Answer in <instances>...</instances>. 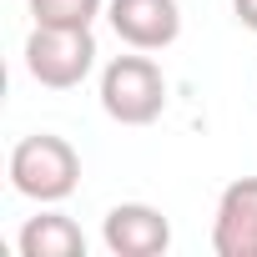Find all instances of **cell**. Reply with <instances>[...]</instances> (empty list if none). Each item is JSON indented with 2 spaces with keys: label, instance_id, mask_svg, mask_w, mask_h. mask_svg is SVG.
<instances>
[{
  "label": "cell",
  "instance_id": "cell-8",
  "mask_svg": "<svg viewBox=\"0 0 257 257\" xmlns=\"http://www.w3.org/2000/svg\"><path fill=\"white\" fill-rule=\"evenodd\" d=\"M36 26H71V31H91L96 16H106V0H26Z\"/></svg>",
  "mask_w": 257,
  "mask_h": 257
},
{
  "label": "cell",
  "instance_id": "cell-4",
  "mask_svg": "<svg viewBox=\"0 0 257 257\" xmlns=\"http://www.w3.org/2000/svg\"><path fill=\"white\" fill-rule=\"evenodd\" d=\"M101 242L111 257H162L172 247V222L152 202H116L101 217Z\"/></svg>",
  "mask_w": 257,
  "mask_h": 257
},
{
  "label": "cell",
  "instance_id": "cell-9",
  "mask_svg": "<svg viewBox=\"0 0 257 257\" xmlns=\"http://www.w3.org/2000/svg\"><path fill=\"white\" fill-rule=\"evenodd\" d=\"M232 16H237V21L257 36V0H232Z\"/></svg>",
  "mask_w": 257,
  "mask_h": 257
},
{
  "label": "cell",
  "instance_id": "cell-1",
  "mask_svg": "<svg viewBox=\"0 0 257 257\" xmlns=\"http://www.w3.org/2000/svg\"><path fill=\"white\" fill-rule=\"evenodd\" d=\"M11 187L41 207H56L81 187V152L56 132L21 137L11 147Z\"/></svg>",
  "mask_w": 257,
  "mask_h": 257
},
{
  "label": "cell",
  "instance_id": "cell-3",
  "mask_svg": "<svg viewBox=\"0 0 257 257\" xmlns=\"http://www.w3.org/2000/svg\"><path fill=\"white\" fill-rule=\"evenodd\" d=\"M96 36L71 26H31L26 36V71L51 91H76L96 71Z\"/></svg>",
  "mask_w": 257,
  "mask_h": 257
},
{
  "label": "cell",
  "instance_id": "cell-5",
  "mask_svg": "<svg viewBox=\"0 0 257 257\" xmlns=\"http://www.w3.org/2000/svg\"><path fill=\"white\" fill-rule=\"evenodd\" d=\"M106 21H111L116 41L132 51H167L182 36L177 0H106Z\"/></svg>",
  "mask_w": 257,
  "mask_h": 257
},
{
  "label": "cell",
  "instance_id": "cell-6",
  "mask_svg": "<svg viewBox=\"0 0 257 257\" xmlns=\"http://www.w3.org/2000/svg\"><path fill=\"white\" fill-rule=\"evenodd\" d=\"M212 252L257 257V177H237L222 187L217 212H212Z\"/></svg>",
  "mask_w": 257,
  "mask_h": 257
},
{
  "label": "cell",
  "instance_id": "cell-7",
  "mask_svg": "<svg viewBox=\"0 0 257 257\" xmlns=\"http://www.w3.org/2000/svg\"><path fill=\"white\" fill-rule=\"evenodd\" d=\"M16 247H21V257H86V232L66 212H36V217H26Z\"/></svg>",
  "mask_w": 257,
  "mask_h": 257
},
{
  "label": "cell",
  "instance_id": "cell-2",
  "mask_svg": "<svg viewBox=\"0 0 257 257\" xmlns=\"http://www.w3.org/2000/svg\"><path fill=\"white\" fill-rule=\"evenodd\" d=\"M101 111L116 126H152L167 111V76L152 51H132L101 66Z\"/></svg>",
  "mask_w": 257,
  "mask_h": 257
}]
</instances>
